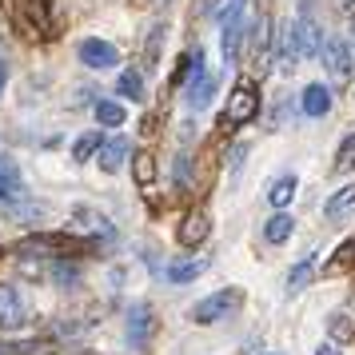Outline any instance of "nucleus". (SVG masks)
Wrapping results in <instances>:
<instances>
[{
	"instance_id": "obj_1",
	"label": "nucleus",
	"mask_w": 355,
	"mask_h": 355,
	"mask_svg": "<svg viewBox=\"0 0 355 355\" xmlns=\"http://www.w3.org/2000/svg\"><path fill=\"white\" fill-rule=\"evenodd\" d=\"M240 304H243V291L240 288H220V291H211V295H204V300L192 307V323L211 327V323L227 320L232 311H240Z\"/></svg>"
},
{
	"instance_id": "obj_2",
	"label": "nucleus",
	"mask_w": 355,
	"mask_h": 355,
	"mask_svg": "<svg viewBox=\"0 0 355 355\" xmlns=\"http://www.w3.org/2000/svg\"><path fill=\"white\" fill-rule=\"evenodd\" d=\"M216 96V76H211L208 68H204V52L196 49V60H192V80L184 88V104H188V112H204Z\"/></svg>"
},
{
	"instance_id": "obj_3",
	"label": "nucleus",
	"mask_w": 355,
	"mask_h": 355,
	"mask_svg": "<svg viewBox=\"0 0 355 355\" xmlns=\"http://www.w3.org/2000/svg\"><path fill=\"white\" fill-rule=\"evenodd\" d=\"M259 116V92L252 80H240L232 88V96H227V112H224V124H248V120H256Z\"/></svg>"
},
{
	"instance_id": "obj_4",
	"label": "nucleus",
	"mask_w": 355,
	"mask_h": 355,
	"mask_svg": "<svg viewBox=\"0 0 355 355\" xmlns=\"http://www.w3.org/2000/svg\"><path fill=\"white\" fill-rule=\"evenodd\" d=\"M84 68H92V72H112L120 64V49H116L112 40H100V36H88L80 40V49H76Z\"/></svg>"
},
{
	"instance_id": "obj_5",
	"label": "nucleus",
	"mask_w": 355,
	"mask_h": 355,
	"mask_svg": "<svg viewBox=\"0 0 355 355\" xmlns=\"http://www.w3.org/2000/svg\"><path fill=\"white\" fill-rule=\"evenodd\" d=\"M320 60H323V68H327L331 84H339V88H343V84L352 80V49H347L339 36H327V40H323Z\"/></svg>"
},
{
	"instance_id": "obj_6",
	"label": "nucleus",
	"mask_w": 355,
	"mask_h": 355,
	"mask_svg": "<svg viewBox=\"0 0 355 355\" xmlns=\"http://www.w3.org/2000/svg\"><path fill=\"white\" fill-rule=\"evenodd\" d=\"M156 331V320H152V307L148 304H132L128 307V320H124V339H128L132 352H144L148 339Z\"/></svg>"
},
{
	"instance_id": "obj_7",
	"label": "nucleus",
	"mask_w": 355,
	"mask_h": 355,
	"mask_svg": "<svg viewBox=\"0 0 355 355\" xmlns=\"http://www.w3.org/2000/svg\"><path fill=\"white\" fill-rule=\"evenodd\" d=\"M28 323V307L12 284H0V331H17Z\"/></svg>"
},
{
	"instance_id": "obj_8",
	"label": "nucleus",
	"mask_w": 355,
	"mask_h": 355,
	"mask_svg": "<svg viewBox=\"0 0 355 355\" xmlns=\"http://www.w3.org/2000/svg\"><path fill=\"white\" fill-rule=\"evenodd\" d=\"M304 60V49H300V33H295V17L284 20V28H279V40H275V64L279 72H291V68Z\"/></svg>"
},
{
	"instance_id": "obj_9",
	"label": "nucleus",
	"mask_w": 355,
	"mask_h": 355,
	"mask_svg": "<svg viewBox=\"0 0 355 355\" xmlns=\"http://www.w3.org/2000/svg\"><path fill=\"white\" fill-rule=\"evenodd\" d=\"M132 156V140L128 136H112V140H104L96 152V160H100V172H108V176H116L124 164H128Z\"/></svg>"
},
{
	"instance_id": "obj_10",
	"label": "nucleus",
	"mask_w": 355,
	"mask_h": 355,
	"mask_svg": "<svg viewBox=\"0 0 355 355\" xmlns=\"http://www.w3.org/2000/svg\"><path fill=\"white\" fill-rule=\"evenodd\" d=\"M248 24L252 20H227V24H220L224 28V36H220V52H224V64H240V44H243V36H248Z\"/></svg>"
},
{
	"instance_id": "obj_11",
	"label": "nucleus",
	"mask_w": 355,
	"mask_h": 355,
	"mask_svg": "<svg viewBox=\"0 0 355 355\" xmlns=\"http://www.w3.org/2000/svg\"><path fill=\"white\" fill-rule=\"evenodd\" d=\"M268 24H272V20L263 17V12L248 24V40H252V52H256V68H259V72L268 68V56H272V36H268Z\"/></svg>"
},
{
	"instance_id": "obj_12",
	"label": "nucleus",
	"mask_w": 355,
	"mask_h": 355,
	"mask_svg": "<svg viewBox=\"0 0 355 355\" xmlns=\"http://www.w3.org/2000/svg\"><path fill=\"white\" fill-rule=\"evenodd\" d=\"M300 108H304V116H311V120H323V116L331 112V88H327V84H307L304 96H300Z\"/></svg>"
},
{
	"instance_id": "obj_13",
	"label": "nucleus",
	"mask_w": 355,
	"mask_h": 355,
	"mask_svg": "<svg viewBox=\"0 0 355 355\" xmlns=\"http://www.w3.org/2000/svg\"><path fill=\"white\" fill-rule=\"evenodd\" d=\"M291 232H295V220H291V211H275V216H268L263 220V240L268 243H288Z\"/></svg>"
},
{
	"instance_id": "obj_14",
	"label": "nucleus",
	"mask_w": 355,
	"mask_h": 355,
	"mask_svg": "<svg viewBox=\"0 0 355 355\" xmlns=\"http://www.w3.org/2000/svg\"><path fill=\"white\" fill-rule=\"evenodd\" d=\"M295 188H300V184H295V176H291V172L275 176V180H272V188H268V204H272L275 211H284L291 200H295Z\"/></svg>"
},
{
	"instance_id": "obj_15",
	"label": "nucleus",
	"mask_w": 355,
	"mask_h": 355,
	"mask_svg": "<svg viewBox=\"0 0 355 355\" xmlns=\"http://www.w3.org/2000/svg\"><path fill=\"white\" fill-rule=\"evenodd\" d=\"M352 208H355V184H343L339 192L327 196V204H323V216H327V220H343V216H347Z\"/></svg>"
},
{
	"instance_id": "obj_16",
	"label": "nucleus",
	"mask_w": 355,
	"mask_h": 355,
	"mask_svg": "<svg viewBox=\"0 0 355 355\" xmlns=\"http://www.w3.org/2000/svg\"><path fill=\"white\" fill-rule=\"evenodd\" d=\"M92 112H96L100 128H124V120H128V112H124V104H120V100H96V104H92Z\"/></svg>"
},
{
	"instance_id": "obj_17",
	"label": "nucleus",
	"mask_w": 355,
	"mask_h": 355,
	"mask_svg": "<svg viewBox=\"0 0 355 355\" xmlns=\"http://www.w3.org/2000/svg\"><path fill=\"white\" fill-rule=\"evenodd\" d=\"M204 240H208V211H192L184 220V227H180V243L196 248V243H204Z\"/></svg>"
},
{
	"instance_id": "obj_18",
	"label": "nucleus",
	"mask_w": 355,
	"mask_h": 355,
	"mask_svg": "<svg viewBox=\"0 0 355 355\" xmlns=\"http://www.w3.org/2000/svg\"><path fill=\"white\" fill-rule=\"evenodd\" d=\"M204 272H208V259H176L164 275H168V284H192Z\"/></svg>"
},
{
	"instance_id": "obj_19",
	"label": "nucleus",
	"mask_w": 355,
	"mask_h": 355,
	"mask_svg": "<svg viewBox=\"0 0 355 355\" xmlns=\"http://www.w3.org/2000/svg\"><path fill=\"white\" fill-rule=\"evenodd\" d=\"M100 144H104V136H100L96 128H92V132H84V136H76V140H72V160H76V164L96 160Z\"/></svg>"
},
{
	"instance_id": "obj_20",
	"label": "nucleus",
	"mask_w": 355,
	"mask_h": 355,
	"mask_svg": "<svg viewBox=\"0 0 355 355\" xmlns=\"http://www.w3.org/2000/svg\"><path fill=\"white\" fill-rule=\"evenodd\" d=\"M116 96H124V100H144V76H140L136 68H124V72L116 76Z\"/></svg>"
},
{
	"instance_id": "obj_21",
	"label": "nucleus",
	"mask_w": 355,
	"mask_h": 355,
	"mask_svg": "<svg viewBox=\"0 0 355 355\" xmlns=\"http://www.w3.org/2000/svg\"><path fill=\"white\" fill-rule=\"evenodd\" d=\"M24 200H28L24 180L20 176H0V204H4V208H17V204H24Z\"/></svg>"
},
{
	"instance_id": "obj_22",
	"label": "nucleus",
	"mask_w": 355,
	"mask_h": 355,
	"mask_svg": "<svg viewBox=\"0 0 355 355\" xmlns=\"http://www.w3.org/2000/svg\"><path fill=\"white\" fill-rule=\"evenodd\" d=\"M311 272H315V252H307V256H300V263L288 272V291H304L307 279H311Z\"/></svg>"
},
{
	"instance_id": "obj_23",
	"label": "nucleus",
	"mask_w": 355,
	"mask_h": 355,
	"mask_svg": "<svg viewBox=\"0 0 355 355\" xmlns=\"http://www.w3.org/2000/svg\"><path fill=\"white\" fill-rule=\"evenodd\" d=\"M336 172H339V176L355 172V132H347V136H343V144H339V152H336Z\"/></svg>"
},
{
	"instance_id": "obj_24",
	"label": "nucleus",
	"mask_w": 355,
	"mask_h": 355,
	"mask_svg": "<svg viewBox=\"0 0 355 355\" xmlns=\"http://www.w3.org/2000/svg\"><path fill=\"white\" fill-rule=\"evenodd\" d=\"M160 44H164V24H156L152 33H148V44H144V68L152 72L156 60H160Z\"/></svg>"
},
{
	"instance_id": "obj_25",
	"label": "nucleus",
	"mask_w": 355,
	"mask_h": 355,
	"mask_svg": "<svg viewBox=\"0 0 355 355\" xmlns=\"http://www.w3.org/2000/svg\"><path fill=\"white\" fill-rule=\"evenodd\" d=\"M243 8H248V0H220V4L211 8V17L220 20V24H227V20L243 17Z\"/></svg>"
},
{
	"instance_id": "obj_26",
	"label": "nucleus",
	"mask_w": 355,
	"mask_h": 355,
	"mask_svg": "<svg viewBox=\"0 0 355 355\" xmlns=\"http://www.w3.org/2000/svg\"><path fill=\"white\" fill-rule=\"evenodd\" d=\"M52 284H60V288L80 284V268H72V263H56V268H52Z\"/></svg>"
},
{
	"instance_id": "obj_27",
	"label": "nucleus",
	"mask_w": 355,
	"mask_h": 355,
	"mask_svg": "<svg viewBox=\"0 0 355 355\" xmlns=\"http://www.w3.org/2000/svg\"><path fill=\"white\" fill-rule=\"evenodd\" d=\"M152 176H156V164H152V156H148V152H140V156H136V180H140V184H152Z\"/></svg>"
},
{
	"instance_id": "obj_28",
	"label": "nucleus",
	"mask_w": 355,
	"mask_h": 355,
	"mask_svg": "<svg viewBox=\"0 0 355 355\" xmlns=\"http://www.w3.org/2000/svg\"><path fill=\"white\" fill-rule=\"evenodd\" d=\"M327 327H331V336H336V339L355 336V323H347V315H343V311H336V315L327 320Z\"/></svg>"
},
{
	"instance_id": "obj_29",
	"label": "nucleus",
	"mask_w": 355,
	"mask_h": 355,
	"mask_svg": "<svg viewBox=\"0 0 355 355\" xmlns=\"http://www.w3.org/2000/svg\"><path fill=\"white\" fill-rule=\"evenodd\" d=\"M188 180H192V164H188V156H180L176 160V188L180 192L188 188Z\"/></svg>"
},
{
	"instance_id": "obj_30",
	"label": "nucleus",
	"mask_w": 355,
	"mask_h": 355,
	"mask_svg": "<svg viewBox=\"0 0 355 355\" xmlns=\"http://www.w3.org/2000/svg\"><path fill=\"white\" fill-rule=\"evenodd\" d=\"M0 176H20V168H17L12 160H8L4 152H0Z\"/></svg>"
},
{
	"instance_id": "obj_31",
	"label": "nucleus",
	"mask_w": 355,
	"mask_h": 355,
	"mask_svg": "<svg viewBox=\"0 0 355 355\" xmlns=\"http://www.w3.org/2000/svg\"><path fill=\"white\" fill-rule=\"evenodd\" d=\"M4 88H8V64L0 60V96H4Z\"/></svg>"
},
{
	"instance_id": "obj_32",
	"label": "nucleus",
	"mask_w": 355,
	"mask_h": 355,
	"mask_svg": "<svg viewBox=\"0 0 355 355\" xmlns=\"http://www.w3.org/2000/svg\"><path fill=\"white\" fill-rule=\"evenodd\" d=\"M315 355H339V347H336V343H320V347H315Z\"/></svg>"
},
{
	"instance_id": "obj_33",
	"label": "nucleus",
	"mask_w": 355,
	"mask_h": 355,
	"mask_svg": "<svg viewBox=\"0 0 355 355\" xmlns=\"http://www.w3.org/2000/svg\"><path fill=\"white\" fill-rule=\"evenodd\" d=\"M263 355H284V352H263Z\"/></svg>"
}]
</instances>
